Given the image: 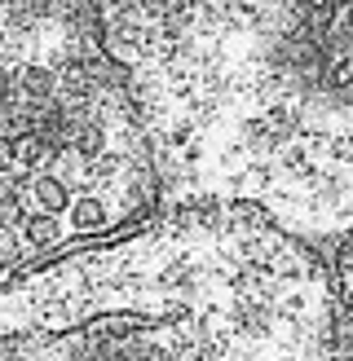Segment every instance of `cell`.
<instances>
[{
	"mask_svg": "<svg viewBox=\"0 0 353 361\" xmlns=\"http://www.w3.org/2000/svg\"><path fill=\"white\" fill-rule=\"evenodd\" d=\"M159 212L252 207L309 247L353 233V5H93Z\"/></svg>",
	"mask_w": 353,
	"mask_h": 361,
	"instance_id": "6da1fadb",
	"label": "cell"
},
{
	"mask_svg": "<svg viewBox=\"0 0 353 361\" xmlns=\"http://www.w3.org/2000/svg\"><path fill=\"white\" fill-rule=\"evenodd\" d=\"M323 256L252 207H176L0 278V361H331Z\"/></svg>",
	"mask_w": 353,
	"mask_h": 361,
	"instance_id": "7a4b0ae2",
	"label": "cell"
},
{
	"mask_svg": "<svg viewBox=\"0 0 353 361\" xmlns=\"http://www.w3.org/2000/svg\"><path fill=\"white\" fill-rule=\"evenodd\" d=\"M327 264L335 313H331V361H353V233L327 247H313Z\"/></svg>",
	"mask_w": 353,
	"mask_h": 361,
	"instance_id": "3957f363",
	"label": "cell"
},
{
	"mask_svg": "<svg viewBox=\"0 0 353 361\" xmlns=\"http://www.w3.org/2000/svg\"><path fill=\"white\" fill-rule=\"evenodd\" d=\"M27 203H23V194H13V190H5V198H0V229H9V233H18V225L27 221Z\"/></svg>",
	"mask_w": 353,
	"mask_h": 361,
	"instance_id": "277c9868",
	"label": "cell"
},
{
	"mask_svg": "<svg viewBox=\"0 0 353 361\" xmlns=\"http://www.w3.org/2000/svg\"><path fill=\"white\" fill-rule=\"evenodd\" d=\"M0 198H5V172H0Z\"/></svg>",
	"mask_w": 353,
	"mask_h": 361,
	"instance_id": "5b68a950",
	"label": "cell"
}]
</instances>
